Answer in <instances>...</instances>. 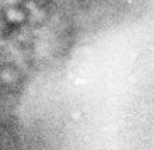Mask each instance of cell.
<instances>
[{"instance_id":"1","label":"cell","mask_w":154,"mask_h":150,"mask_svg":"<svg viewBox=\"0 0 154 150\" xmlns=\"http://www.w3.org/2000/svg\"><path fill=\"white\" fill-rule=\"evenodd\" d=\"M0 18L4 25L10 28H21L29 20V11L23 3L4 4L0 10Z\"/></svg>"}]
</instances>
